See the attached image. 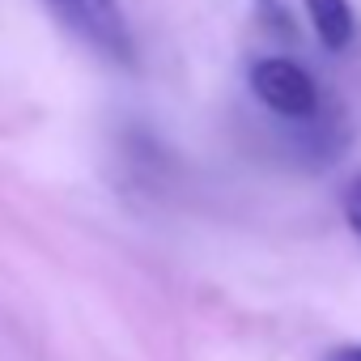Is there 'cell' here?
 I'll list each match as a JSON object with an SVG mask.
<instances>
[{
  "label": "cell",
  "mask_w": 361,
  "mask_h": 361,
  "mask_svg": "<svg viewBox=\"0 0 361 361\" xmlns=\"http://www.w3.org/2000/svg\"><path fill=\"white\" fill-rule=\"evenodd\" d=\"M43 5L94 51H102L115 64H132L136 60V43L123 18L119 0H43Z\"/></svg>",
  "instance_id": "1"
},
{
  "label": "cell",
  "mask_w": 361,
  "mask_h": 361,
  "mask_svg": "<svg viewBox=\"0 0 361 361\" xmlns=\"http://www.w3.org/2000/svg\"><path fill=\"white\" fill-rule=\"evenodd\" d=\"M251 90H255V98H259L272 115H281V119H302V123H310V119H319V111H323V98H319L314 77H310L302 64L285 60V56L255 60V64H251Z\"/></svg>",
  "instance_id": "2"
},
{
  "label": "cell",
  "mask_w": 361,
  "mask_h": 361,
  "mask_svg": "<svg viewBox=\"0 0 361 361\" xmlns=\"http://www.w3.org/2000/svg\"><path fill=\"white\" fill-rule=\"evenodd\" d=\"M306 13L314 22V35L327 51H344L353 43V9H348V0H306Z\"/></svg>",
  "instance_id": "3"
},
{
  "label": "cell",
  "mask_w": 361,
  "mask_h": 361,
  "mask_svg": "<svg viewBox=\"0 0 361 361\" xmlns=\"http://www.w3.org/2000/svg\"><path fill=\"white\" fill-rule=\"evenodd\" d=\"M344 217H348V226L361 234V174L344 188Z\"/></svg>",
  "instance_id": "4"
},
{
  "label": "cell",
  "mask_w": 361,
  "mask_h": 361,
  "mask_svg": "<svg viewBox=\"0 0 361 361\" xmlns=\"http://www.w3.org/2000/svg\"><path fill=\"white\" fill-rule=\"evenodd\" d=\"M327 361H361V344H344V348L327 353Z\"/></svg>",
  "instance_id": "5"
}]
</instances>
